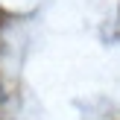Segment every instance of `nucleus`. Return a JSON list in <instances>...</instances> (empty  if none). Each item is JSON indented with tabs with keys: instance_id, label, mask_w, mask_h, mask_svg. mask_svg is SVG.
<instances>
[]
</instances>
